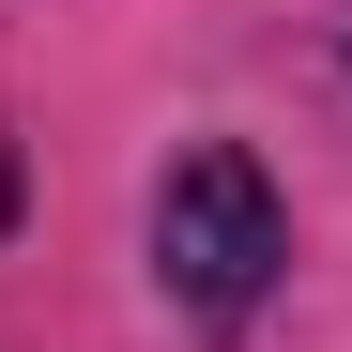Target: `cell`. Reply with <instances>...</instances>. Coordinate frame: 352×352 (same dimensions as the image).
Listing matches in <instances>:
<instances>
[{"label": "cell", "mask_w": 352, "mask_h": 352, "mask_svg": "<svg viewBox=\"0 0 352 352\" xmlns=\"http://www.w3.org/2000/svg\"><path fill=\"white\" fill-rule=\"evenodd\" d=\"M291 276V199H276V168L245 138H199V153H168V184H153V291L184 322H261V291Z\"/></svg>", "instance_id": "cell-1"}, {"label": "cell", "mask_w": 352, "mask_h": 352, "mask_svg": "<svg viewBox=\"0 0 352 352\" xmlns=\"http://www.w3.org/2000/svg\"><path fill=\"white\" fill-rule=\"evenodd\" d=\"M0 214H16V168H0Z\"/></svg>", "instance_id": "cell-2"}]
</instances>
